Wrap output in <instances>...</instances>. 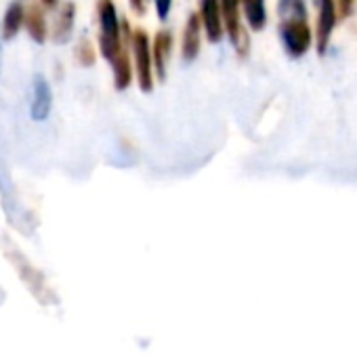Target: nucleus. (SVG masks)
<instances>
[{"mask_svg":"<svg viewBox=\"0 0 357 357\" xmlns=\"http://www.w3.org/2000/svg\"><path fill=\"white\" fill-rule=\"evenodd\" d=\"M280 38L290 57H303L313 43V34L307 22V9L303 0H278Z\"/></svg>","mask_w":357,"mask_h":357,"instance_id":"f257e3e1","label":"nucleus"},{"mask_svg":"<svg viewBox=\"0 0 357 357\" xmlns=\"http://www.w3.org/2000/svg\"><path fill=\"white\" fill-rule=\"evenodd\" d=\"M97 22H99V49L103 59L112 61L116 53L128 43V24L120 22L116 5L112 0H97Z\"/></svg>","mask_w":357,"mask_h":357,"instance_id":"f03ea898","label":"nucleus"},{"mask_svg":"<svg viewBox=\"0 0 357 357\" xmlns=\"http://www.w3.org/2000/svg\"><path fill=\"white\" fill-rule=\"evenodd\" d=\"M130 51H132V74L143 93L153 91V59H151V40L145 30L130 32Z\"/></svg>","mask_w":357,"mask_h":357,"instance_id":"7ed1b4c3","label":"nucleus"},{"mask_svg":"<svg viewBox=\"0 0 357 357\" xmlns=\"http://www.w3.org/2000/svg\"><path fill=\"white\" fill-rule=\"evenodd\" d=\"M221 3V15H223V28L227 30L236 51L240 55H246L248 51V36L244 32V26H242V15H240V9H242V0H219Z\"/></svg>","mask_w":357,"mask_h":357,"instance_id":"20e7f679","label":"nucleus"},{"mask_svg":"<svg viewBox=\"0 0 357 357\" xmlns=\"http://www.w3.org/2000/svg\"><path fill=\"white\" fill-rule=\"evenodd\" d=\"M198 17L211 43H219L223 38V15L219 0H198Z\"/></svg>","mask_w":357,"mask_h":357,"instance_id":"39448f33","label":"nucleus"},{"mask_svg":"<svg viewBox=\"0 0 357 357\" xmlns=\"http://www.w3.org/2000/svg\"><path fill=\"white\" fill-rule=\"evenodd\" d=\"M334 26H336V0H319V20H317V34H315L319 53H326Z\"/></svg>","mask_w":357,"mask_h":357,"instance_id":"423d86ee","label":"nucleus"},{"mask_svg":"<svg viewBox=\"0 0 357 357\" xmlns=\"http://www.w3.org/2000/svg\"><path fill=\"white\" fill-rule=\"evenodd\" d=\"M200 47H202V24L198 13H192L185 22L183 28V36H181V57L183 61H194L200 55Z\"/></svg>","mask_w":357,"mask_h":357,"instance_id":"0eeeda50","label":"nucleus"},{"mask_svg":"<svg viewBox=\"0 0 357 357\" xmlns=\"http://www.w3.org/2000/svg\"><path fill=\"white\" fill-rule=\"evenodd\" d=\"M172 32L170 30H160L153 36V45H151V59H153V72L158 74L160 80L166 78V66L172 53Z\"/></svg>","mask_w":357,"mask_h":357,"instance_id":"6e6552de","label":"nucleus"},{"mask_svg":"<svg viewBox=\"0 0 357 357\" xmlns=\"http://www.w3.org/2000/svg\"><path fill=\"white\" fill-rule=\"evenodd\" d=\"M51 107H53V93H51V86H49L47 78L38 74V76L34 78V97H32V109H30V114H32V118H34L36 122H43V120L49 118Z\"/></svg>","mask_w":357,"mask_h":357,"instance_id":"1a4fd4ad","label":"nucleus"},{"mask_svg":"<svg viewBox=\"0 0 357 357\" xmlns=\"http://www.w3.org/2000/svg\"><path fill=\"white\" fill-rule=\"evenodd\" d=\"M74 24H76V5L74 3H63L57 11L55 24H53V40L57 45H63L70 40L72 32H74Z\"/></svg>","mask_w":357,"mask_h":357,"instance_id":"9d476101","label":"nucleus"},{"mask_svg":"<svg viewBox=\"0 0 357 357\" xmlns=\"http://www.w3.org/2000/svg\"><path fill=\"white\" fill-rule=\"evenodd\" d=\"M114 70V86L116 91H126L132 82V63L128 53V43L122 45V49L116 53V57L109 61Z\"/></svg>","mask_w":357,"mask_h":357,"instance_id":"9b49d317","label":"nucleus"},{"mask_svg":"<svg viewBox=\"0 0 357 357\" xmlns=\"http://www.w3.org/2000/svg\"><path fill=\"white\" fill-rule=\"evenodd\" d=\"M24 26L30 34V38L38 45H43L49 36V28H47V17H45V9L40 5H32L26 11V20Z\"/></svg>","mask_w":357,"mask_h":357,"instance_id":"f8f14e48","label":"nucleus"},{"mask_svg":"<svg viewBox=\"0 0 357 357\" xmlns=\"http://www.w3.org/2000/svg\"><path fill=\"white\" fill-rule=\"evenodd\" d=\"M24 20H26V9L22 3H11L5 11L3 17V38L11 40L20 34V30L24 28Z\"/></svg>","mask_w":357,"mask_h":357,"instance_id":"ddd939ff","label":"nucleus"},{"mask_svg":"<svg viewBox=\"0 0 357 357\" xmlns=\"http://www.w3.org/2000/svg\"><path fill=\"white\" fill-rule=\"evenodd\" d=\"M242 9L246 15L248 26L255 32H261L267 24V11H265V0H242Z\"/></svg>","mask_w":357,"mask_h":357,"instance_id":"4468645a","label":"nucleus"},{"mask_svg":"<svg viewBox=\"0 0 357 357\" xmlns=\"http://www.w3.org/2000/svg\"><path fill=\"white\" fill-rule=\"evenodd\" d=\"M76 61L82 68H91L97 61V53H95V45L89 38H80L76 45Z\"/></svg>","mask_w":357,"mask_h":357,"instance_id":"2eb2a0df","label":"nucleus"},{"mask_svg":"<svg viewBox=\"0 0 357 357\" xmlns=\"http://www.w3.org/2000/svg\"><path fill=\"white\" fill-rule=\"evenodd\" d=\"M355 9V0H336V15L340 20H347Z\"/></svg>","mask_w":357,"mask_h":357,"instance_id":"dca6fc26","label":"nucleus"},{"mask_svg":"<svg viewBox=\"0 0 357 357\" xmlns=\"http://www.w3.org/2000/svg\"><path fill=\"white\" fill-rule=\"evenodd\" d=\"M153 7H155L158 17L166 20L170 15V9H172V0H153Z\"/></svg>","mask_w":357,"mask_h":357,"instance_id":"f3484780","label":"nucleus"},{"mask_svg":"<svg viewBox=\"0 0 357 357\" xmlns=\"http://www.w3.org/2000/svg\"><path fill=\"white\" fill-rule=\"evenodd\" d=\"M130 3V9H132V13L135 15H145V11H147V0H128Z\"/></svg>","mask_w":357,"mask_h":357,"instance_id":"a211bd4d","label":"nucleus"},{"mask_svg":"<svg viewBox=\"0 0 357 357\" xmlns=\"http://www.w3.org/2000/svg\"><path fill=\"white\" fill-rule=\"evenodd\" d=\"M40 3L47 7V9H53V7H57V3H59V0H40Z\"/></svg>","mask_w":357,"mask_h":357,"instance_id":"6ab92c4d","label":"nucleus"}]
</instances>
